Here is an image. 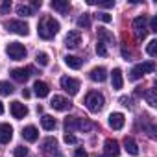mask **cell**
<instances>
[{
  "label": "cell",
  "mask_w": 157,
  "mask_h": 157,
  "mask_svg": "<svg viewBox=\"0 0 157 157\" xmlns=\"http://www.w3.org/2000/svg\"><path fill=\"white\" fill-rule=\"evenodd\" d=\"M39 37L41 39H54L59 32V22L54 19V17H43L41 22H39Z\"/></svg>",
  "instance_id": "1"
},
{
  "label": "cell",
  "mask_w": 157,
  "mask_h": 157,
  "mask_svg": "<svg viewBox=\"0 0 157 157\" xmlns=\"http://www.w3.org/2000/svg\"><path fill=\"white\" fill-rule=\"evenodd\" d=\"M94 128V124L87 118H80V117H67L65 118V129L67 133L72 131H91Z\"/></svg>",
  "instance_id": "2"
},
{
  "label": "cell",
  "mask_w": 157,
  "mask_h": 157,
  "mask_svg": "<svg viewBox=\"0 0 157 157\" xmlns=\"http://www.w3.org/2000/svg\"><path fill=\"white\" fill-rule=\"evenodd\" d=\"M85 105L91 113H98L104 109L105 105V100H104V94L98 93V91H91L87 96H85Z\"/></svg>",
  "instance_id": "3"
},
{
  "label": "cell",
  "mask_w": 157,
  "mask_h": 157,
  "mask_svg": "<svg viewBox=\"0 0 157 157\" xmlns=\"http://www.w3.org/2000/svg\"><path fill=\"white\" fill-rule=\"evenodd\" d=\"M153 70H155V63H153V61L139 63V65H135V67L131 68V72H129V80H131V82H137V80H140L142 76L151 74Z\"/></svg>",
  "instance_id": "4"
},
{
  "label": "cell",
  "mask_w": 157,
  "mask_h": 157,
  "mask_svg": "<svg viewBox=\"0 0 157 157\" xmlns=\"http://www.w3.org/2000/svg\"><path fill=\"white\" fill-rule=\"evenodd\" d=\"M6 54L10 56V59L21 61V59L26 57V48H24V44H21V43H10V44L6 46Z\"/></svg>",
  "instance_id": "5"
},
{
  "label": "cell",
  "mask_w": 157,
  "mask_h": 157,
  "mask_svg": "<svg viewBox=\"0 0 157 157\" xmlns=\"http://www.w3.org/2000/svg\"><path fill=\"white\" fill-rule=\"evenodd\" d=\"M43 151L48 157H63V153L59 151V144L54 137H48V139L43 140Z\"/></svg>",
  "instance_id": "6"
},
{
  "label": "cell",
  "mask_w": 157,
  "mask_h": 157,
  "mask_svg": "<svg viewBox=\"0 0 157 157\" xmlns=\"http://www.w3.org/2000/svg\"><path fill=\"white\" fill-rule=\"evenodd\" d=\"M6 28H8L10 32L17 33V35H28V33H30V26H28L24 21H17V19L8 21V22H6Z\"/></svg>",
  "instance_id": "7"
},
{
  "label": "cell",
  "mask_w": 157,
  "mask_h": 157,
  "mask_svg": "<svg viewBox=\"0 0 157 157\" xmlns=\"http://www.w3.org/2000/svg\"><path fill=\"white\" fill-rule=\"evenodd\" d=\"M61 87L65 93H68L70 96L78 94V91H80V82L76 80V78H68V76H63L61 78Z\"/></svg>",
  "instance_id": "8"
},
{
  "label": "cell",
  "mask_w": 157,
  "mask_h": 157,
  "mask_svg": "<svg viewBox=\"0 0 157 157\" xmlns=\"http://www.w3.org/2000/svg\"><path fill=\"white\" fill-rule=\"evenodd\" d=\"M35 70L32 68V67H26V68H13L11 70V78L15 82H21V83H26L28 82V78L33 74Z\"/></svg>",
  "instance_id": "9"
},
{
  "label": "cell",
  "mask_w": 157,
  "mask_h": 157,
  "mask_svg": "<svg viewBox=\"0 0 157 157\" xmlns=\"http://www.w3.org/2000/svg\"><path fill=\"white\" fill-rule=\"evenodd\" d=\"M133 30H135V33H137L139 39H144V37H146V33H148L150 30H148V22H146V17H144V15H142V17H137V19L133 21Z\"/></svg>",
  "instance_id": "10"
},
{
  "label": "cell",
  "mask_w": 157,
  "mask_h": 157,
  "mask_svg": "<svg viewBox=\"0 0 157 157\" xmlns=\"http://www.w3.org/2000/svg\"><path fill=\"white\" fill-rule=\"evenodd\" d=\"M118 153H120L118 140L107 139V140L104 142V157H118Z\"/></svg>",
  "instance_id": "11"
},
{
  "label": "cell",
  "mask_w": 157,
  "mask_h": 157,
  "mask_svg": "<svg viewBox=\"0 0 157 157\" xmlns=\"http://www.w3.org/2000/svg\"><path fill=\"white\" fill-rule=\"evenodd\" d=\"M50 105H52L56 111H68V109L72 107L70 100H68V98H65V96H54V98H52V102H50Z\"/></svg>",
  "instance_id": "12"
},
{
  "label": "cell",
  "mask_w": 157,
  "mask_h": 157,
  "mask_svg": "<svg viewBox=\"0 0 157 157\" xmlns=\"http://www.w3.org/2000/svg\"><path fill=\"white\" fill-rule=\"evenodd\" d=\"M80 43H82V33L78 32V30H72V32L67 33V37H65L67 48H78V46H80Z\"/></svg>",
  "instance_id": "13"
},
{
  "label": "cell",
  "mask_w": 157,
  "mask_h": 157,
  "mask_svg": "<svg viewBox=\"0 0 157 157\" xmlns=\"http://www.w3.org/2000/svg\"><path fill=\"white\" fill-rule=\"evenodd\" d=\"M10 111H11L13 118H17V120H21V118H24V117L28 115V107H26L24 104H21V102H11Z\"/></svg>",
  "instance_id": "14"
},
{
  "label": "cell",
  "mask_w": 157,
  "mask_h": 157,
  "mask_svg": "<svg viewBox=\"0 0 157 157\" xmlns=\"http://www.w3.org/2000/svg\"><path fill=\"white\" fill-rule=\"evenodd\" d=\"M13 139V128L8 122L0 124V144H8Z\"/></svg>",
  "instance_id": "15"
},
{
  "label": "cell",
  "mask_w": 157,
  "mask_h": 157,
  "mask_svg": "<svg viewBox=\"0 0 157 157\" xmlns=\"http://www.w3.org/2000/svg\"><path fill=\"white\" fill-rule=\"evenodd\" d=\"M89 78H91L93 82L102 83V82H105V80H107V70H105L104 67H94V68L89 72Z\"/></svg>",
  "instance_id": "16"
},
{
  "label": "cell",
  "mask_w": 157,
  "mask_h": 157,
  "mask_svg": "<svg viewBox=\"0 0 157 157\" xmlns=\"http://www.w3.org/2000/svg\"><path fill=\"white\" fill-rule=\"evenodd\" d=\"M124 122H126V118H124L122 113H111L109 115V126L113 129H122L124 128Z\"/></svg>",
  "instance_id": "17"
},
{
  "label": "cell",
  "mask_w": 157,
  "mask_h": 157,
  "mask_svg": "<svg viewBox=\"0 0 157 157\" xmlns=\"http://www.w3.org/2000/svg\"><path fill=\"white\" fill-rule=\"evenodd\" d=\"M111 83H113V89H115V91L122 89L124 78H122V70H120V68H113V72H111Z\"/></svg>",
  "instance_id": "18"
},
{
  "label": "cell",
  "mask_w": 157,
  "mask_h": 157,
  "mask_svg": "<svg viewBox=\"0 0 157 157\" xmlns=\"http://www.w3.org/2000/svg\"><path fill=\"white\" fill-rule=\"evenodd\" d=\"M22 137H24L28 142H35V140L39 139V131H37L35 126H26V128L22 129Z\"/></svg>",
  "instance_id": "19"
},
{
  "label": "cell",
  "mask_w": 157,
  "mask_h": 157,
  "mask_svg": "<svg viewBox=\"0 0 157 157\" xmlns=\"http://www.w3.org/2000/svg\"><path fill=\"white\" fill-rule=\"evenodd\" d=\"M52 10H56V11H59V13H68V10H70V4H68V0H52Z\"/></svg>",
  "instance_id": "20"
},
{
  "label": "cell",
  "mask_w": 157,
  "mask_h": 157,
  "mask_svg": "<svg viewBox=\"0 0 157 157\" xmlns=\"http://www.w3.org/2000/svg\"><path fill=\"white\" fill-rule=\"evenodd\" d=\"M33 89H35V94H37L39 98H46V96H48V93H50L48 85H46L44 82H41V80H37V82L33 83Z\"/></svg>",
  "instance_id": "21"
},
{
  "label": "cell",
  "mask_w": 157,
  "mask_h": 157,
  "mask_svg": "<svg viewBox=\"0 0 157 157\" xmlns=\"http://www.w3.org/2000/svg\"><path fill=\"white\" fill-rule=\"evenodd\" d=\"M124 148H126V151L129 155H139V146H137L133 137H126L124 139Z\"/></svg>",
  "instance_id": "22"
},
{
  "label": "cell",
  "mask_w": 157,
  "mask_h": 157,
  "mask_svg": "<svg viewBox=\"0 0 157 157\" xmlns=\"http://www.w3.org/2000/svg\"><path fill=\"white\" fill-rule=\"evenodd\" d=\"M98 41L104 44H113V33L107 32L105 28H98Z\"/></svg>",
  "instance_id": "23"
},
{
  "label": "cell",
  "mask_w": 157,
  "mask_h": 157,
  "mask_svg": "<svg viewBox=\"0 0 157 157\" xmlns=\"http://www.w3.org/2000/svg\"><path fill=\"white\" fill-rule=\"evenodd\" d=\"M65 65H67L68 68L78 70V68H82V59L76 57V56H65Z\"/></svg>",
  "instance_id": "24"
},
{
  "label": "cell",
  "mask_w": 157,
  "mask_h": 157,
  "mask_svg": "<svg viewBox=\"0 0 157 157\" xmlns=\"http://www.w3.org/2000/svg\"><path fill=\"white\" fill-rule=\"evenodd\" d=\"M41 126H43L46 131H52L57 124H56V118H54V117H50V115H43V118H41Z\"/></svg>",
  "instance_id": "25"
},
{
  "label": "cell",
  "mask_w": 157,
  "mask_h": 157,
  "mask_svg": "<svg viewBox=\"0 0 157 157\" xmlns=\"http://www.w3.org/2000/svg\"><path fill=\"white\" fill-rule=\"evenodd\" d=\"M144 96H146L148 105H151V107L157 105V89H150L148 93H144Z\"/></svg>",
  "instance_id": "26"
},
{
  "label": "cell",
  "mask_w": 157,
  "mask_h": 157,
  "mask_svg": "<svg viewBox=\"0 0 157 157\" xmlns=\"http://www.w3.org/2000/svg\"><path fill=\"white\" fill-rule=\"evenodd\" d=\"M13 85L10 83V82H0V94L2 96H10V94H13Z\"/></svg>",
  "instance_id": "27"
},
{
  "label": "cell",
  "mask_w": 157,
  "mask_h": 157,
  "mask_svg": "<svg viewBox=\"0 0 157 157\" xmlns=\"http://www.w3.org/2000/svg\"><path fill=\"white\" fill-rule=\"evenodd\" d=\"M17 15H22V17H32L33 15V10L26 4H19L17 6Z\"/></svg>",
  "instance_id": "28"
},
{
  "label": "cell",
  "mask_w": 157,
  "mask_h": 157,
  "mask_svg": "<svg viewBox=\"0 0 157 157\" xmlns=\"http://www.w3.org/2000/svg\"><path fill=\"white\" fill-rule=\"evenodd\" d=\"M78 26H80V28H91V17H89V13H83L80 19H78Z\"/></svg>",
  "instance_id": "29"
},
{
  "label": "cell",
  "mask_w": 157,
  "mask_h": 157,
  "mask_svg": "<svg viewBox=\"0 0 157 157\" xmlns=\"http://www.w3.org/2000/svg\"><path fill=\"white\" fill-rule=\"evenodd\" d=\"M35 61H37L41 67H46V65H48V54H44V52H39V54L35 56Z\"/></svg>",
  "instance_id": "30"
},
{
  "label": "cell",
  "mask_w": 157,
  "mask_h": 157,
  "mask_svg": "<svg viewBox=\"0 0 157 157\" xmlns=\"http://www.w3.org/2000/svg\"><path fill=\"white\" fill-rule=\"evenodd\" d=\"M146 50H148V54H150L151 57H155V54H157V41L151 39V41L148 43V48H146Z\"/></svg>",
  "instance_id": "31"
},
{
  "label": "cell",
  "mask_w": 157,
  "mask_h": 157,
  "mask_svg": "<svg viewBox=\"0 0 157 157\" xmlns=\"http://www.w3.org/2000/svg\"><path fill=\"white\" fill-rule=\"evenodd\" d=\"M13 155H15V157H26V155H28V148H26V146H17V148L13 150Z\"/></svg>",
  "instance_id": "32"
},
{
  "label": "cell",
  "mask_w": 157,
  "mask_h": 157,
  "mask_svg": "<svg viewBox=\"0 0 157 157\" xmlns=\"http://www.w3.org/2000/svg\"><path fill=\"white\" fill-rule=\"evenodd\" d=\"M96 54H98V56H102V57H105V56H107V48H105V44H104V43H100V41L96 43Z\"/></svg>",
  "instance_id": "33"
},
{
  "label": "cell",
  "mask_w": 157,
  "mask_h": 157,
  "mask_svg": "<svg viewBox=\"0 0 157 157\" xmlns=\"http://www.w3.org/2000/svg\"><path fill=\"white\" fill-rule=\"evenodd\" d=\"M63 140H65L67 144H76V142H78V139H76L72 133H65V135H63Z\"/></svg>",
  "instance_id": "34"
},
{
  "label": "cell",
  "mask_w": 157,
  "mask_h": 157,
  "mask_svg": "<svg viewBox=\"0 0 157 157\" xmlns=\"http://www.w3.org/2000/svg\"><path fill=\"white\" fill-rule=\"evenodd\" d=\"M10 10H11V2H10V0L2 2V6H0V13H8Z\"/></svg>",
  "instance_id": "35"
},
{
  "label": "cell",
  "mask_w": 157,
  "mask_h": 157,
  "mask_svg": "<svg viewBox=\"0 0 157 157\" xmlns=\"http://www.w3.org/2000/svg\"><path fill=\"white\" fill-rule=\"evenodd\" d=\"M120 104H122L124 107H129V109L133 107V104H131V98H128V96H122V98H120Z\"/></svg>",
  "instance_id": "36"
},
{
  "label": "cell",
  "mask_w": 157,
  "mask_h": 157,
  "mask_svg": "<svg viewBox=\"0 0 157 157\" xmlns=\"http://www.w3.org/2000/svg\"><path fill=\"white\" fill-rule=\"evenodd\" d=\"M150 32H157V17H153L151 21H150V28H148Z\"/></svg>",
  "instance_id": "37"
},
{
  "label": "cell",
  "mask_w": 157,
  "mask_h": 157,
  "mask_svg": "<svg viewBox=\"0 0 157 157\" xmlns=\"http://www.w3.org/2000/svg\"><path fill=\"white\" fill-rule=\"evenodd\" d=\"M98 19H100L102 22H111V15H107V13H100Z\"/></svg>",
  "instance_id": "38"
},
{
  "label": "cell",
  "mask_w": 157,
  "mask_h": 157,
  "mask_svg": "<svg viewBox=\"0 0 157 157\" xmlns=\"http://www.w3.org/2000/svg\"><path fill=\"white\" fill-rule=\"evenodd\" d=\"M115 6V2L111 0V2H98V8H113Z\"/></svg>",
  "instance_id": "39"
},
{
  "label": "cell",
  "mask_w": 157,
  "mask_h": 157,
  "mask_svg": "<svg viewBox=\"0 0 157 157\" xmlns=\"http://www.w3.org/2000/svg\"><path fill=\"white\" fill-rule=\"evenodd\" d=\"M74 155H76V157H89V155H87V151H83V150H82V148H78V150H76V153H74Z\"/></svg>",
  "instance_id": "40"
},
{
  "label": "cell",
  "mask_w": 157,
  "mask_h": 157,
  "mask_svg": "<svg viewBox=\"0 0 157 157\" xmlns=\"http://www.w3.org/2000/svg\"><path fill=\"white\" fill-rule=\"evenodd\" d=\"M41 6H43V2H41V0H33V2H32V10H33V8H35V10H39Z\"/></svg>",
  "instance_id": "41"
},
{
  "label": "cell",
  "mask_w": 157,
  "mask_h": 157,
  "mask_svg": "<svg viewBox=\"0 0 157 157\" xmlns=\"http://www.w3.org/2000/svg\"><path fill=\"white\" fill-rule=\"evenodd\" d=\"M122 56H124L126 59H129V57H131V54H129V52H128L126 48H122Z\"/></svg>",
  "instance_id": "42"
},
{
  "label": "cell",
  "mask_w": 157,
  "mask_h": 157,
  "mask_svg": "<svg viewBox=\"0 0 157 157\" xmlns=\"http://www.w3.org/2000/svg\"><path fill=\"white\" fill-rule=\"evenodd\" d=\"M22 96H24V98H30V91H26V89H22Z\"/></svg>",
  "instance_id": "43"
},
{
  "label": "cell",
  "mask_w": 157,
  "mask_h": 157,
  "mask_svg": "<svg viewBox=\"0 0 157 157\" xmlns=\"http://www.w3.org/2000/svg\"><path fill=\"white\" fill-rule=\"evenodd\" d=\"M4 113V105H2V102H0V115Z\"/></svg>",
  "instance_id": "44"
}]
</instances>
